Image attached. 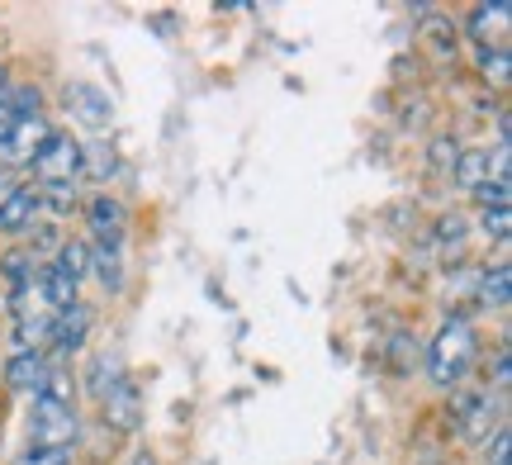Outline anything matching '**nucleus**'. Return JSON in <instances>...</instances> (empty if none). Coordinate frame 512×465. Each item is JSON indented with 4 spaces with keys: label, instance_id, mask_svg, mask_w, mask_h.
<instances>
[{
    "label": "nucleus",
    "instance_id": "31",
    "mask_svg": "<svg viewBox=\"0 0 512 465\" xmlns=\"http://www.w3.org/2000/svg\"><path fill=\"white\" fill-rule=\"evenodd\" d=\"M10 91V72H5V67H0V95Z\"/></svg>",
    "mask_w": 512,
    "mask_h": 465
},
{
    "label": "nucleus",
    "instance_id": "30",
    "mask_svg": "<svg viewBox=\"0 0 512 465\" xmlns=\"http://www.w3.org/2000/svg\"><path fill=\"white\" fill-rule=\"evenodd\" d=\"M128 465H162V461H157V456H152V451H147V447H138V451H133V461H128Z\"/></svg>",
    "mask_w": 512,
    "mask_h": 465
},
{
    "label": "nucleus",
    "instance_id": "17",
    "mask_svg": "<svg viewBox=\"0 0 512 465\" xmlns=\"http://www.w3.org/2000/svg\"><path fill=\"white\" fill-rule=\"evenodd\" d=\"M34 190H38V219L67 224L76 209H81V190L76 186H34Z\"/></svg>",
    "mask_w": 512,
    "mask_h": 465
},
{
    "label": "nucleus",
    "instance_id": "12",
    "mask_svg": "<svg viewBox=\"0 0 512 465\" xmlns=\"http://www.w3.org/2000/svg\"><path fill=\"white\" fill-rule=\"evenodd\" d=\"M38 290H43V299H48V309H53V314L72 309L76 299H81V285H76L67 271H57L53 261H38Z\"/></svg>",
    "mask_w": 512,
    "mask_h": 465
},
{
    "label": "nucleus",
    "instance_id": "24",
    "mask_svg": "<svg viewBox=\"0 0 512 465\" xmlns=\"http://www.w3.org/2000/svg\"><path fill=\"white\" fill-rule=\"evenodd\" d=\"M508 228H512V205H494V209H479V233L494 238L498 247L508 242Z\"/></svg>",
    "mask_w": 512,
    "mask_h": 465
},
{
    "label": "nucleus",
    "instance_id": "13",
    "mask_svg": "<svg viewBox=\"0 0 512 465\" xmlns=\"http://www.w3.org/2000/svg\"><path fill=\"white\" fill-rule=\"evenodd\" d=\"M43 371H48V352H15L10 366H5V385L15 394H34Z\"/></svg>",
    "mask_w": 512,
    "mask_h": 465
},
{
    "label": "nucleus",
    "instance_id": "19",
    "mask_svg": "<svg viewBox=\"0 0 512 465\" xmlns=\"http://www.w3.org/2000/svg\"><path fill=\"white\" fill-rule=\"evenodd\" d=\"M508 5H503V0H494V5H475V10H470V24H465V29H470V38H475L479 48H489V34H503V24H508Z\"/></svg>",
    "mask_w": 512,
    "mask_h": 465
},
{
    "label": "nucleus",
    "instance_id": "22",
    "mask_svg": "<svg viewBox=\"0 0 512 465\" xmlns=\"http://www.w3.org/2000/svg\"><path fill=\"white\" fill-rule=\"evenodd\" d=\"M124 375L128 371L119 366V356H95V361H91V380H86V390H91L95 404H100V399H105V394H110Z\"/></svg>",
    "mask_w": 512,
    "mask_h": 465
},
{
    "label": "nucleus",
    "instance_id": "23",
    "mask_svg": "<svg viewBox=\"0 0 512 465\" xmlns=\"http://www.w3.org/2000/svg\"><path fill=\"white\" fill-rule=\"evenodd\" d=\"M422 34H427V43H432L437 62H456V24L432 19V24H422Z\"/></svg>",
    "mask_w": 512,
    "mask_h": 465
},
{
    "label": "nucleus",
    "instance_id": "8",
    "mask_svg": "<svg viewBox=\"0 0 512 465\" xmlns=\"http://www.w3.org/2000/svg\"><path fill=\"white\" fill-rule=\"evenodd\" d=\"M91 328H95V309L86 304V299H76L72 309H62V314L53 318V352L57 361H67V356H76L86 342H91Z\"/></svg>",
    "mask_w": 512,
    "mask_h": 465
},
{
    "label": "nucleus",
    "instance_id": "4",
    "mask_svg": "<svg viewBox=\"0 0 512 465\" xmlns=\"http://www.w3.org/2000/svg\"><path fill=\"white\" fill-rule=\"evenodd\" d=\"M48 138H53V124H48L43 114L19 119L15 129L5 133V143H0V171H15V176H19V171H29Z\"/></svg>",
    "mask_w": 512,
    "mask_h": 465
},
{
    "label": "nucleus",
    "instance_id": "20",
    "mask_svg": "<svg viewBox=\"0 0 512 465\" xmlns=\"http://www.w3.org/2000/svg\"><path fill=\"white\" fill-rule=\"evenodd\" d=\"M34 271H38V261H34L29 247H10V252L0 257V276H5V285H10V295L24 290V285L34 280Z\"/></svg>",
    "mask_w": 512,
    "mask_h": 465
},
{
    "label": "nucleus",
    "instance_id": "2",
    "mask_svg": "<svg viewBox=\"0 0 512 465\" xmlns=\"http://www.w3.org/2000/svg\"><path fill=\"white\" fill-rule=\"evenodd\" d=\"M81 138H72L67 129H53V138L43 143V152L34 157V186H76L81 181Z\"/></svg>",
    "mask_w": 512,
    "mask_h": 465
},
{
    "label": "nucleus",
    "instance_id": "7",
    "mask_svg": "<svg viewBox=\"0 0 512 465\" xmlns=\"http://www.w3.org/2000/svg\"><path fill=\"white\" fill-rule=\"evenodd\" d=\"M498 394L484 385V390H460L456 394V432L465 437V442H479V437H489V428H503L498 423Z\"/></svg>",
    "mask_w": 512,
    "mask_h": 465
},
{
    "label": "nucleus",
    "instance_id": "11",
    "mask_svg": "<svg viewBox=\"0 0 512 465\" xmlns=\"http://www.w3.org/2000/svg\"><path fill=\"white\" fill-rule=\"evenodd\" d=\"M119 176V152H114L110 138H91L81 148V181H95V186H110Z\"/></svg>",
    "mask_w": 512,
    "mask_h": 465
},
{
    "label": "nucleus",
    "instance_id": "18",
    "mask_svg": "<svg viewBox=\"0 0 512 465\" xmlns=\"http://www.w3.org/2000/svg\"><path fill=\"white\" fill-rule=\"evenodd\" d=\"M48 261H53L57 271H67V276L81 285V280L91 276V242H86V238H62V242H57V252Z\"/></svg>",
    "mask_w": 512,
    "mask_h": 465
},
{
    "label": "nucleus",
    "instance_id": "29",
    "mask_svg": "<svg viewBox=\"0 0 512 465\" xmlns=\"http://www.w3.org/2000/svg\"><path fill=\"white\" fill-rule=\"evenodd\" d=\"M15 190H19V176L15 171H0V209H5V200H10Z\"/></svg>",
    "mask_w": 512,
    "mask_h": 465
},
{
    "label": "nucleus",
    "instance_id": "6",
    "mask_svg": "<svg viewBox=\"0 0 512 465\" xmlns=\"http://www.w3.org/2000/svg\"><path fill=\"white\" fill-rule=\"evenodd\" d=\"M62 105H67V114H72L81 129H91V133H105L114 119L110 91L95 86V81H67V86H62Z\"/></svg>",
    "mask_w": 512,
    "mask_h": 465
},
{
    "label": "nucleus",
    "instance_id": "3",
    "mask_svg": "<svg viewBox=\"0 0 512 465\" xmlns=\"http://www.w3.org/2000/svg\"><path fill=\"white\" fill-rule=\"evenodd\" d=\"M86 228H91V252H105V257H124L128 242V209L114 200V195H91L86 200Z\"/></svg>",
    "mask_w": 512,
    "mask_h": 465
},
{
    "label": "nucleus",
    "instance_id": "25",
    "mask_svg": "<svg viewBox=\"0 0 512 465\" xmlns=\"http://www.w3.org/2000/svg\"><path fill=\"white\" fill-rule=\"evenodd\" d=\"M19 465H76V451L72 447H38V442H29V447L19 451Z\"/></svg>",
    "mask_w": 512,
    "mask_h": 465
},
{
    "label": "nucleus",
    "instance_id": "14",
    "mask_svg": "<svg viewBox=\"0 0 512 465\" xmlns=\"http://www.w3.org/2000/svg\"><path fill=\"white\" fill-rule=\"evenodd\" d=\"M38 86H10V91L0 95V143H5V133L15 129L19 119H29V114H43L38 110Z\"/></svg>",
    "mask_w": 512,
    "mask_h": 465
},
{
    "label": "nucleus",
    "instance_id": "28",
    "mask_svg": "<svg viewBox=\"0 0 512 465\" xmlns=\"http://www.w3.org/2000/svg\"><path fill=\"white\" fill-rule=\"evenodd\" d=\"M494 385L498 390L508 385V347H498V356H494Z\"/></svg>",
    "mask_w": 512,
    "mask_h": 465
},
{
    "label": "nucleus",
    "instance_id": "16",
    "mask_svg": "<svg viewBox=\"0 0 512 465\" xmlns=\"http://www.w3.org/2000/svg\"><path fill=\"white\" fill-rule=\"evenodd\" d=\"M34 399H48V404H67V409H76V375L67 361H48V371H43V380H38Z\"/></svg>",
    "mask_w": 512,
    "mask_h": 465
},
{
    "label": "nucleus",
    "instance_id": "1",
    "mask_svg": "<svg viewBox=\"0 0 512 465\" xmlns=\"http://www.w3.org/2000/svg\"><path fill=\"white\" fill-rule=\"evenodd\" d=\"M475 356H479V337L470 328V318H446L427 347V380L437 390H460L470 371H475Z\"/></svg>",
    "mask_w": 512,
    "mask_h": 465
},
{
    "label": "nucleus",
    "instance_id": "10",
    "mask_svg": "<svg viewBox=\"0 0 512 465\" xmlns=\"http://www.w3.org/2000/svg\"><path fill=\"white\" fill-rule=\"evenodd\" d=\"M34 228H38V190H34V181H19V190L0 209V233L5 238H24Z\"/></svg>",
    "mask_w": 512,
    "mask_h": 465
},
{
    "label": "nucleus",
    "instance_id": "21",
    "mask_svg": "<svg viewBox=\"0 0 512 465\" xmlns=\"http://www.w3.org/2000/svg\"><path fill=\"white\" fill-rule=\"evenodd\" d=\"M508 280H512L508 261H494V271L479 276V304L484 309H508Z\"/></svg>",
    "mask_w": 512,
    "mask_h": 465
},
{
    "label": "nucleus",
    "instance_id": "9",
    "mask_svg": "<svg viewBox=\"0 0 512 465\" xmlns=\"http://www.w3.org/2000/svg\"><path fill=\"white\" fill-rule=\"evenodd\" d=\"M100 418H105V428H114V432H138V423H143V390H138L133 375H124V380L100 399Z\"/></svg>",
    "mask_w": 512,
    "mask_h": 465
},
{
    "label": "nucleus",
    "instance_id": "26",
    "mask_svg": "<svg viewBox=\"0 0 512 465\" xmlns=\"http://www.w3.org/2000/svg\"><path fill=\"white\" fill-rule=\"evenodd\" d=\"M479 72L494 76V81H508V48L494 43V48H479Z\"/></svg>",
    "mask_w": 512,
    "mask_h": 465
},
{
    "label": "nucleus",
    "instance_id": "15",
    "mask_svg": "<svg viewBox=\"0 0 512 465\" xmlns=\"http://www.w3.org/2000/svg\"><path fill=\"white\" fill-rule=\"evenodd\" d=\"M451 181H456L460 190H470V195H475L479 186H489V181H494V171H489V148H460L456 167H451Z\"/></svg>",
    "mask_w": 512,
    "mask_h": 465
},
{
    "label": "nucleus",
    "instance_id": "5",
    "mask_svg": "<svg viewBox=\"0 0 512 465\" xmlns=\"http://www.w3.org/2000/svg\"><path fill=\"white\" fill-rule=\"evenodd\" d=\"M76 432H81L76 409H67V404H48V399H34V404H29V442L76 451Z\"/></svg>",
    "mask_w": 512,
    "mask_h": 465
},
{
    "label": "nucleus",
    "instance_id": "27",
    "mask_svg": "<svg viewBox=\"0 0 512 465\" xmlns=\"http://www.w3.org/2000/svg\"><path fill=\"white\" fill-rule=\"evenodd\" d=\"M456 157H460V143H456V138H432V171L456 167Z\"/></svg>",
    "mask_w": 512,
    "mask_h": 465
}]
</instances>
